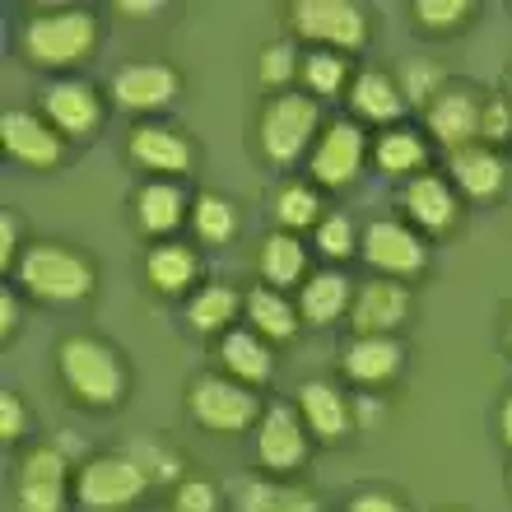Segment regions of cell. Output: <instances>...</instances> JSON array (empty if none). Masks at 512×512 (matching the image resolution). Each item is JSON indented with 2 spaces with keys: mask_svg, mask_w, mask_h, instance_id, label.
<instances>
[{
  "mask_svg": "<svg viewBox=\"0 0 512 512\" xmlns=\"http://www.w3.org/2000/svg\"><path fill=\"white\" fill-rule=\"evenodd\" d=\"M256 270H261V280L270 284V289H303V280H308V252H303V243H298L294 233H270L266 243H261V252H256Z\"/></svg>",
  "mask_w": 512,
  "mask_h": 512,
  "instance_id": "obj_27",
  "label": "cell"
},
{
  "mask_svg": "<svg viewBox=\"0 0 512 512\" xmlns=\"http://www.w3.org/2000/svg\"><path fill=\"white\" fill-rule=\"evenodd\" d=\"M0 145L24 168H56L61 154H66V135L56 131L47 117H38V112L10 108L0 117Z\"/></svg>",
  "mask_w": 512,
  "mask_h": 512,
  "instance_id": "obj_12",
  "label": "cell"
},
{
  "mask_svg": "<svg viewBox=\"0 0 512 512\" xmlns=\"http://www.w3.org/2000/svg\"><path fill=\"white\" fill-rule=\"evenodd\" d=\"M303 84H308L312 98H336L345 84H350V70H345V56L340 52H322V47H312L303 56Z\"/></svg>",
  "mask_w": 512,
  "mask_h": 512,
  "instance_id": "obj_33",
  "label": "cell"
},
{
  "mask_svg": "<svg viewBox=\"0 0 512 512\" xmlns=\"http://www.w3.org/2000/svg\"><path fill=\"white\" fill-rule=\"evenodd\" d=\"M131 159L140 163V168H149V173L168 177V182H177V177L191 173V163H196V149H191V140L182 131H173V126H135L131 131Z\"/></svg>",
  "mask_w": 512,
  "mask_h": 512,
  "instance_id": "obj_17",
  "label": "cell"
},
{
  "mask_svg": "<svg viewBox=\"0 0 512 512\" xmlns=\"http://www.w3.org/2000/svg\"><path fill=\"white\" fill-rule=\"evenodd\" d=\"M238 308H243V294H238V289H229V284H205V289L191 294L187 322H191V331H201V336H219V331H229Z\"/></svg>",
  "mask_w": 512,
  "mask_h": 512,
  "instance_id": "obj_30",
  "label": "cell"
},
{
  "mask_svg": "<svg viewBox=\"0 0 512 512\" xmlns=\"http://www.w3.org/2000/svg\"><path fill=\"white\" fill-rule=\"evenodd\" d=\"M219 359H224V373L238 382H247V387H256V382L270 378V345L266 336H256L252 326H233V331H224V340H219Z\"/></svg>",
  "mask_w": 512,
  "mask_h": 512,
  "instance_id": "obj_26",
  "label": "cell"
},
{
  "mask_svg": "<svg viewBox=\"0 0 512 512\" xmlns=\"http://www.w3.org/2000/svg\"><path fill=\"white\" fill-rule=\"evenodd\" d=\"M14 275L24 284V294L42 298V303H80V298L94 294L98 284L94 261L61 243H33L19 256Z\"/></svg>",
  "mask_w": 512,
  "mask_h": 512,
  "instance_id": "obj_3",
  "label": "cell"
},
{
  "mask_svg": "<svg viewBox=\"0 0 512 512\" xmlns=\"http://www.w3.org/2000/svg\"><path fill=\"white\" fill-rule=\"evenodd\" d=\"M289 24L303 42L322 47V52H354L368 42V10L350 0H294L289 5Z\"/></svg>",
  "mask_w": 512,
  "mask_h": 512,
  "instance_id": "obj_6",
  "label": "cell"
},
{
  "mask_svg": "<svg viewBox=\"0 0 512 512\" xmlns=\"http://www.w3.org/2000/svg\"><path fill=\"white\" fill-rule=\"evenodd\" d=\"M480 122H485V98H475L471 89H443L429 103V131L447 154L480 145Z\"/></svg>",
  "mask_w": 512,
  "mask_h": 512,
  "instance_id": "obj_14",
  "label": "cell"
},
{
  "mask_svg": "<svg viewBox=\"0 0 512 512\" xmlns=\"http://www.w3.org/2000/svg\"><path fill=\"white\" fill-rule=\"evenodd\" d=\"M350 108L359 122H373V126H396L405 117V94L401 84L391 80V75H382V70H359L350 80Z\"/></svg>",
  "mask_w": 512,
  "mask_h": 512,
  "instance_id": "obj_21",
  "label": "cell"
},
{
  "mask_svg": "<svg viewBox=\"0 0 512 512\" xmlns=\"http://www.w3.org/2000/svg\"><path fill=\"white\" fill-rule=\"evenodd\" d=\"M298 415H303L312 438H322V443H340L354 424V410H350V401L340 396V387L317 382V378L298 387Z\"/></svg>",
  "mask_w": 512,
  "mask_h": 512,
  "instance_id": "obj_20",
  "label": "cell"
},
{
  "mask_svg": "<svg viewBox=\"0 0 512 512\" xmlns=\"http://www.w3.org/2000/svg\"><path fill=\"white\" fill-rule=\"evenodd\" d=\"M149 475L131 452H103L89 457L75 475V503L84 512H126L145 499Z\"/></svg>",
  "mask_w": 512,
  "mask_h": 512,
  "instance_id": "obj_5",
  "label": "cell"
},
{
  "mask_svg": "<svg viewBox=\"0 0 512 512\" xmlns=\"http://www.w3.org/2000/svg\"><path fill=\"white\" fill-rule=\"evenodd\" d=\"M14 326H19V298H14V289H5L0 294V331L14 336Z\"/></svg>",
  "mask_w": 512,
  "mask_h": 512,
  "instance_id": "obj_45",
  "label": "cell"
},
{
  "mask_svg": "<svg viewBox=\"0 0 512 512\" xmlns=\"http://www.w3.org/2000/svg\"><path fill=\"white\" fill-rule=\"evenodd\" d=\"M117 10H122V14H135V19H149V14H159L163 5H159V0H122Z\"/></svg>",
  "mask_w": 512,
  "mask_h": 512,
  "instance_id": "obj_46",
  "label": "cell"
},
{
  "mask_svg": "<svg viewBox=\"0 0 512 512\" xmlns=\"http://www.w3.org/2000/svg\"><path fill=\"white\" fill-rule=\"evenodd\" d=\"M499 433H503V443L512 447V391H508V401H503V410H499Z\"/></svg>",
  "mask_w": 512,
  "mask_h": 512,
  "instance_id": "obj_47",
  "label": "cell"
},
{
  "mask_svg": "<svg viewBox=\"0 0 512 512\" xmlns=\"http://www.w3.org/2000/svg\"><path fill=\"white\" fill-rule=\"evenodd\" d=\"M401 94H405V103H424L429 108L433 98L443 94V75L433 70V61H424V56H410L401 66Z\"/></svg>",
  "mask_w": 512,
  "mask_h": 512,
  "instance_id": "obj_36",
  "label": "cell"
},
{
  "mask_svg": "<svg viewBox=\"0 0 512 512\" xmlns=\"http://www.w3.org/2000/svg\"><path fill=\"white\" fill-rule=\"evenodd\" d=\"M308 424L298 415V405H270L256 424V461L275 475H289L308 461Z\"/></svg>",
  "mask_w": 512,
  "mask_h": 512,
  "instance_id": "obj_10",
  "label": "cell"
},
{
  "mask_svg": "<svg viewBox=\"0 0 512 512\" xmlns=\"http://www.w3.org/2000/svg\"><path fill=\"white\" fill-rule=\"evenodd\" d=\"M317 247H322V256H331V261H345V256L359 247L354 219L350 215H326L322 224H317Z\"/></svg>",
  "mask_w": 512,
  "mask_h": 512,
  "instance_id": "obj_38",
  "label": "cell"
},
{
  "mask_svg": "<svg viewBox=\"0 0 512 512\" xmlns=\"http://www.w3.org/2000/svg\"><path fill=\"white\" fill-rule=\"evenodd\" d=\"M187 219H191L187 196H182V187L168 182V177H154V182H145V187L135 191V224H140L149 238H168V233H177Z\"/></svg>",
  "mask_w": 512,
  "mask_h": 512,
  "instance_id": "obj_22",
  "label": "cell"
},
{
  "mask_svg": "<svg viewBox=\"0 0 512 512\" xmlns=\"http://www.w3.org/2000/svg\"><path fill=\"white\" fill-rule=\"evenodd\" d=\"M317 126H322V103L312 94H294L284 89L280 98H270L261 122H256V140L275 168H289L308 154V145H317Z\"/></svg>",
  "mask_w": 512,
  "mask_h": 512,
  "instance_id": "obj_4",
  "label": "cell"
},
{
  "mask_svg": "<svg viewBox=\"0 0 512 512\" xmlns=\"http://www.w3.org/2000/svg\"><path fill=\"white\" fill-rule=\"evenodd\" d=\"M196 275H201V261H196V252L182 243H154L145 256V280L159 289V294L177 298L187 294L191 284H196Z\"/></svg>",
  "mask_w": 512,
  "mask_h": 512,
  "instance_id": "obj_28",
  "label": "cell"
},
{
  "mask_svg": "<svg viewBox=\"0 0 512 512\" xmlns=\"http://www.w3.org/2000/svg\"><path fill=\"white\" fill-rule=\"evenodd\" d=\"M364 159H368V135L359 122L350 117H336L326 122L317 145H312V159H308V173H312V187H350L354 177L364 173Z\"/></svg>",
  "mask_w": 512,
  "mask_h": 512,
  "instance_id": "obj_8",
  "label": "cell"
},
{
  "mask_svg": "<svg viewBox=\"0 0 512 512\" xmlns=\"http://www.w3.org/2000/svg\"><path fill=\"white\" fill-rule=\"evenodd\" d=\"M354 308V289L340 270H317L298 289V317L308 326H331Z\"/></svg>",
  "mask_w": 512,
  "mask_h": 512,
  "instance_id": "obj_24",
  "label": "cell"
},
{
  "mask_svg": "<svg viewBox=\"0 0 512 512\" xmlns=\"http://www.w3.org/2000/svg\"><path fill=\"white\" fill-rule=\"evenodd\" d=\"M345 512H401V503L391 494H382V489H368V494H354Z\"/></svg>",
  "mask_w": 512,
  "mask_h": 512,
  "instance_id": "obj_44",
  "label": "cell"
},
{
  "mask_svg": "<svg viewBox=\"0 0 512 512\" xmlns=\"http://www.w3.org/2000/svg\"><path fill=\"white\" fill-rule=\"evenodd\" d=\"M56 368H61V382L80 405H94V410H117L122 405L126 368L112 345H103L94 336H66L56 345Z\"/></svg>",
  "mask_w": 512,
  "mask_h": 512,
  "instance_id": "obj_2",
  "label": "cell"
},
{
  "mask_svg": "<svg viewBox=\"0 0 512 512\" xmlns=\"http://www.w3.org/2000/svg\"><path fill=\"white\" fill-rule=\"evenodd\" d=\"M182 94V75L168 61H131L112 75V98L126 112H159Z\"/></svg>",
  "mask_w": 512,
  "mask_h": 512,
  "instance_id": "obj_13",
  "label": "cell"
},
{
  "mask_svg": "<svg viewBox=\"0 0 512 512\" xmlns=\"http://www.w3.org/2000/svg\"><path fill=\"white\" fill-rule=\"evenodd\" d=\"M405 364V345L396 336H354V345L345 350V378L359 387H378L391 382Z\"/></svg>",
  "mask_w": 512,
  "mask_h": 512,
  "instance_id": "obj_23",
  "label": "cell"
},
{
  "mask_svg": "<svg viewBox=\"0 0 512 512\" xmlns=\"http://www.w3.org/2000/svg\"><path fill=\"white\" fill-rule=\"evenodd\" d=\"M98 47V14L80 5H61V10L28 14L19 28V52L28 66L38 70H70L89 61Z\"/></svg>",
  "mask_w": 512,
  "mask_h": 512,
  "instance_id": "obj_1",
  "label": "cell"
},
{
  "mask_svg": "<svg viewBox=\"0 0 512 512\" xmlns=\"http://www.w3.org/2000/svg\"><path fill=\"white\" fill-rule=\"evenodd\" d=\"M508 345H512V312H508Z\"/></svg>",
  "mask_w": 512,
  "mask_h": 512,
  "instance_id": "obj_48",
  "label": "cell"
},
{
  "mask_svg": "<svg viewBox=\"0 0 512 512\" xmlns=\"http://www.w3.org/2000/svg\"><path fill=\"white\" fill-rule=\"evenodd\" d=\"M359 247H364V261L378 270L382 280H410V275H419L424 261H429L419 233L410 229V224H401V219H373L364 229V243Z\"/></svg>",
  "mask_w": 512,
  "mask_h": 512,
  "instance_id": "obj_9",
  "label": "cell"
},
{
  "mask_svg": "<svg viewBox=\"0 0 512 512\" xmlns=\"http://www.w3.org/2000/svg\"><path fill=\"white\" fill-rule=\"evenodd\" d=\"M0 261H5V270L19 266V219H14V210L0 215Z\"/></svg>",
  "mask_w": 512,
  "mask_h": 512,
  "instance_id": "obj_43",
  "label": "cell"
},
{
  "mask_svg": "<svg viewBox=\"0 0 512 512\" xmlns=\"http://www.w3.org/2000/svg\"><path fill=\"white\" fill-rule=\"evenodd\" d=\"M512 135V98H485V122H480V145H503Z\"/></svg>",
  "mask_w": 512,
  "mask_h": 512,
  "instance_id": "obj_40",
  "label": "cell"
},
{
  "mask_svg": "<svg viewBox=\"0 0 512 512\" xmlns=\"http://www.w3.org/2000/svg\"><path fill=\"white\" fill-rule=\"evenodd\" d=\"M187 405H191V419L210 433H243L252 424H261V401L252 396V387L238 378H196L187 391Z\"/></svg>",
  "mask_w": 512,
  "mask_h": 512,
  "instance_id": "obj_7",
  "label": "cell"
},
{
  "mask_svg": "<svg viewBox=\"0 0 512 512\" xmlns=\"http://www.w3.org/2000/svg\"><path fill=\"white\" fill-rule=\"evenodd\" d=\"M373 163H378V173L410 182V177L424 173L429 145H424V135L410 131V126H391V131L378 135V145H373Z\"/></svg>",
  "mask_w": 512,
  "mask_h": 512,
  "instance_id": "obj_29",
  "label": "cell"
},
{
  "mask_svg": "<svg viewBox=\"0 0 512 512\" xmlns=\"http://www.w3.org/2000/svg\"><path fill=\"white\" fill-rule=\"evenodd\" d=\"M447 173H452V187L471 201H494L508 187V163L489 145H466L457 154H447Z\"/></svg>",
  "mask_w": 512,
  "mask_h": 512,
  "instance_id": "obj_19",
  "label": "cell"
},
{
  "mask_svg": "<svg viewBox=\"0 0 512 512\" xmlns=\"http://www.w3.org/2000/svg\"><path fill=\"white\" fill-rule=\"evenodd\" d=\"M508 98H512V94H508Z\"/></svg>",
  "mask_w": 512,
  "mask_h": 512,
  "instance_id": "obj_49",
  "label": "cell"
},
{
  "mask_svg": "<svg viewBox=\"0 0 512 512\" xmlns=\"http://www.w3.org/2000/svg\"><path fill=\"white\" fill-rule=\"evenodd\" d=\"M173 512H219V494L210 480H182L177 485Z\"/></svg>",
  "mask_w": 512,
  "mask_h": 512,
  "instance_id": "obj_41",
  "label": "cell"
},
{
  "mask_svg": "<svg viewBox=\"0 0 512 512\" xmlns=\"http://www.w3.org/2000/svg\"><path fill=\"white\" fill-rule=\"evenodd\" d=\"M131 457L140 461V466H145L149 480H168V485H173V480H182V457H177V452H168L163 443H154V438L135 443V447H131Z\"/></svg>",
  "mask_w": 512,
  "mask_h": 512,
  "instance_id": "obj_39",
  "label": "cell"
},
{
  "mask_svg": "<svg viewBox=\"0 0 512 512\" xmlns=\"http://www.w3.org/2000/svg\"><path fill=\"white\" fill-rule=\"evenodd\" d=\"M42 117H47L61 135L80 140V135H89L98 122H103V98H98L94 84L61 80L47 89V98H42Z\"/></svg>",
  "mask_w": 512,
  "mask_h": 512,
  "instance_id": "obj_18",
  "label": "cell"
},
{
  "mask_svg": "<svg viewBox=\"0 0 512 512\" xmlns=\"http://www.w3.org/2000/svg\"><path fill=\"white\" fill-rule=\"evenodd\" d=\"M298 70H303V56H298L294 42H266L261 47V66H256V80L266 84V89H280L294 80Z\"/></svg>",
  "mask_w": 512,
  "mask_h": 512,
  "instance_id": "obj_35",
  "label": "cell"
},
{
  "mask_svg": "<svg viewBox=\"0 0 512 512\" xmlns=\"http://www.w3.org/2000/svg\"><path fill=\"white\" fill-rule=\"evenodd\" d=\"M275 219H280L284 233L294 229H317L322 224V196L312 182H284L280 196H275Z\"/></svg>",
  "mask_w": 512,
  "mask_h": 512,
  "instance_id": "obj_31",
  "label": "cell"
},
{
  "mask_svg": "<svg viewBox=\"0 0 512 512\" xmlns=\"http://www.w3.org/2000/svg\"><path fill=\"white\" fill-rule=\"evenodd\" d=\"M410 317V289L401 280H368L354 294L350 326L354 336H391Z\"/></svg>",
  "mask_w": 512,
  "mask_h": 512,
  "instance_id": "obj_15",
  "label": "cell"
},
{
  "mask_svg": "<svg viewBox=\"0 0 512 512\" xmlns=\"http://www.w3.org/2000/svg\"><path fill=\"white\" fill-rule=\"evenodd\" d=\"M401 210L424 233H447L457 224V187H452V177H438V173L410 177L401 191Z\"/></svg>",
  "mask_w": 512,
  "mask_h": 512,
  "instance_id": "obj_16",
  "label": "cell"
},
{
  "mask_svg": "<svg viewBox=\"0 0 512 512\" xmlns=\"http://www.w3.org/2000/svg\"><path fill=\"white\" fill-rule=\"evenodd\" d=\"M238 512H317L312 494L303 489H289V485H266V480H247L238 489Z\"/></svg>",
  "mask_w": 512,
  "mask_h": 512,
  "instance_id": "obj_32",
  "label": "cell"
},
{
  "mask_svg": "<svg viewBox=\"0 0 512 512\" xmlns=\"http://www.w3.org/2000/svg\"><path fill=\"white\" fill-rule=\"evenodd\" d=\"M24 424H28V410L19 405V396H14V391H0V438H5V443H19Z\"/></svg>",
  "mask_w": 512,
  "mask_h": 512,
  "instance_id": "obj_42",
  "label": "cell"
},
{
  "mask_svg": "<svg viewBox=\"0 0 512 512\" xmlns=\"http://www.w3.org/2000/svg\"><path fill=\"white\" fill-rule=\"evenodd\" d=\"M243 308H247V326L266 340H294L298 326H303L298 303L289 294H280V289H270V284L252 289V294L243 298Z\"/></svg>",
  "mask_w": 512,
  "mask_h": 512,
  "instance_id": "obj_25",
  "label": "cell"
},
{
  "mask_svg": "<svg viewBox=\"0 0 512 512\" xmlns=\"http://www.w3.org/2000/svg\"><path fill=\"white\" fill-rule=\"evenodd\" d=\"M191 229H196V238L210 247L229 243L233 229H238V215H233V205L224 201V196H196V205H191Z\"/></svg>",
  "mask_w": 512,
  "mask_h": 512,
  "instance_id": "obj_34",
  "label": "cell"
},
{
  "mask_svg": "<svg viewBox=\"0 0 512 512\" xmlns=\"http://www.w3.org/2000/svg\"><path fill=\"white\" fill-rule=\"evenodd\" d=\"M66 485H70V461L61 447H33L19 461V512H61L66 508Z\"/></svg>",
  "mask_w": 512,
  "mask_h": 512,
  "instance_id": "obj_11",
  "label": "cell"
},
{
  "mask_svg": "<svg viewBox=\"0 0 512 512\" xmlns=\"http://www.w3.org/2000/svg\"><path fill=\"white\" fill-rule=\"evenodd\" d=\"M415 19L433 33H452L466 19H475V5L471 0H415Z\"/></svg>",
  "mask_w": 512,
  "mask_h": 512,
  "instance_id": "obj_37",
  "label": "cell"
}]
</instances>
